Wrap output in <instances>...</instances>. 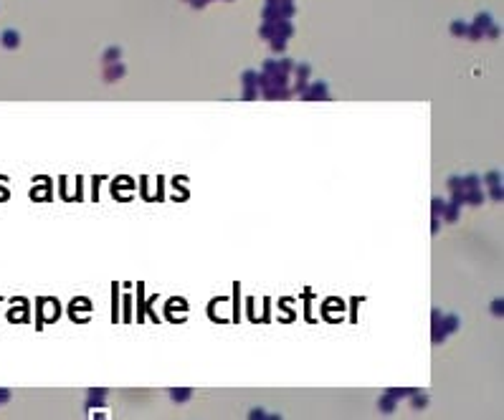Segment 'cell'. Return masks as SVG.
Returning a JSON list of instances; mask_svg holds the SVG:
<instances>
[{"label":"cell","mask_w":504,"mask_h":420,"mask_svg":"<svg viewBox=\"0 0 504 420\" xmlns=\"http://www.w3.org/2000/svg\"><path fill=\"white\" fill-rule=\"evenodd\" d=\"M324 89H327L324 84H314V86H312V92H307V96H309V99H317V96H327V92H324Z\"/></svg>","instance_id":"1"},{"label":"cell","mask_w":504,"mask_h":420,"mask_svg":"<svg viewBox=\"0 0 504 420\" xmlns=\"http://www.w3.org/2000/svg\"><path fill=\"white\" fill-rule=\"evenodd\" d=\"M190 390H172V400H188Z\"/></svg>","instance_id":"2"},{"label":"cell","mask_w":504,"mask_h":420,"mask_svg":"<svg viewBox=\"0 0 504 420\" xmlns=\"http://www.w3.org/2000/svg\"><path fill=\"white\" fill-rule=\"evenodd\" d=\"M114 71H107V79L112 81V79H120L122 76V66H112Z\"/></svg>","instance_id":"3"},{"label":"cell","mask_w":504,"mask_h":420,"mask_svg":"<svg viewBox=\"0 0 504 420\" xmlns=\"http://www.w3.org/2000/svg\"><path fill=\"white\" fill-rule=\"evenodd\" d=\"M380 408L390 413V410H393V397H390V395H388V397H383V400H380Z\"/></svg>","instance_id":"4"},{"label":"cell","mask_w":504,"mask_h":420,"mask_svg":"<svg viewBox=\"0 0 504 420\" xmlns=\"http://www.w3.org/2000/svg\"><path fill=\"white\" fill-rule=\"evenodd\" d=\"M5 43H8V46H16V43H18V36H16V33H5Z\"/></svg>","instance_id":"5"},{"label":"cell","mask_w":504,"mask_h":420,"mask_svg":"<svg viewBox=\"0 0 504 420\" xmlns=\"http://www.w3.org/2000/svg\"><path fill=\"white\" fill-rule=\"evenodd\" d=\"M426 395H421V397H413V405H416V408H426Z\"/></svg>","instance_id":"6"},{"label":"cell","mask_w":504,"mask_h":420,"mask_svg":"<svg viewBox=\"0 0 504 420\" xmlns=\"http://www.w3.org/2000/svg\"><path fill=\"white\" fill-rule=\"evenodd\" d=\"M443 208H446V205H443L441 200H433V213H436V215H441V213H443Z\"/></svg>","instance_id":"7"},{"label":"cell","mask_w":504,"mask_h":420,"mask_svg":"<svg viewBox=\"0 0 504 420\" xmlns=\"http://www.w3.org/2000/svg\"><path fill=\"white\" fill-rule=\"evenodd\" d=\"M492 314H497V317L502 314V302H494V304H492Z\"/></svg>","instance_id":"8"},{"label":"cell","mask_w":504,"mask_h":420,"mask_svg":"<svg viewBox=\"0 0 504 420\" xmlns=\"http://www.w3.org/2000/svg\"><path fill=\"white\" fill-rule=\"evenodd\" d=\"M492 198H497V200L502 198V187H499V185H494V187H492Z\"/></svg>","instance_id":"9"}]
</instances>
